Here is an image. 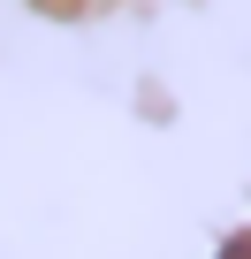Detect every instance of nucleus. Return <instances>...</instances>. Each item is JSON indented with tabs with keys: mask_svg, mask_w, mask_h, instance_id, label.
<instances>
[{
	"mask_svg": "<svg viewBox=\"0 0 251 259\" xmlns=\"http://www.w3.org/2000/svg\"><path fill=\"white\" fill-rule=\"evenodd\" d=\"M221 259H251V236H236V244H228V251H221Z\"/></svg>",
	"mask_w": 251,
	"mask_h": 259,
	"instance_id": "f257e3e1",
	"label": "nucleus"
}]
</instances>
